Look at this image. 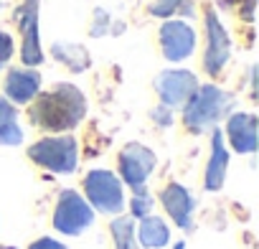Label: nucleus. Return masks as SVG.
<instances>
[{"mask_svg": "<svg viewBox=\"0 0 259 249\" xmlns=\"http://www.w3.org/2000/svg\"><path fill=\"white\" fill-rule=\"evenodd\" d=\"M87 99L79 87L59 81L49 92H38L31 99L28 119L38 130L46 133H69L84 119Z\"/></svg>", "mask_w": 259, "mask_h": 249, "instance_id": "f257e3e1", "label": "nucleus"}, {"mask_svg": "<svg viewBox=\"0 0 259 249\" xmlns=\"http://www.w3.org/2000/svg\"><path fill=\"white\" fill-rule=\"evenodd\" d=\"M234 107V97L216 84H198L191 99L183 104V124L191 133H203L216 122L229 117Z\"/></svg>", "mask_w": 259, "mask_h": 249, "instance_id": "f03ea898", "label": "nucleus"}, {"mask_svg": "<svg viewBox=\"0 0 259 249\" xmlns=\"http://www.w3.org/2000/svg\"><path fill=\"white\" fill-rule=\"evenodd\" d=\"M28 158L51 171V173H61L69 176L76 171L79 165V143L74 135H54V138H41L38 143H33L28 148Z\"/></svg>", "mask_w": 259, "mask_h": 249, "instance_id": "7ed1b4c3", "label": "nucleus"}, {"mask_svg": "<svg viewBox=\"0 0 259 249\" xmlns=\"http://www.w3.org/2000/svg\"><path fill=\"white\" fill-rule=\"evenodd\" d=\"M84 198H87V203H89L94 211L119 216L122 209H124V188H122V181H119L112 171H104V168L89 171L87 178H84Z\"/></svg>", "mask_w": 259, "mask_h": 249, "instance_id": "20e7f679", "label": "nucleus"}, {"mask_svg": "<svg viewBox=\"0 0 259 249\" xmlns=\"http://www.w3.org/2000/svg\"><path fill=\"white\" fill-rule=\"evenodd\" d=\"M94 221V209L87 203V198L81 193H76L74 188H64L59 193L56 209H54V226L56 231L66 234V236H79L81 231H87Z\"/></svg>", "mask_w": 259, "mask_h": 249, "instance_id": "39448f33", "label": "nucleus"}, {"mask_svg": "<svg viewBox=\"0 0 259 249\" xmlns=\"http://www.w3.org/2000/svg\"><path fill=\"white\" fill-rule=\"evenodd\" d=\"M155 153L148 145L140 143H127L119 150V181H124L130 188H143L150 178V173L155 171Z\"/></svg>", "mask_w": 259, "mask_h": 249, "instance_id": "423d86ee", "label": "nucleus"}, {"mask_svg": "<svg viewBox=\"0 0 259 249\" xmlns=\"http://www.w3.org/2000/svg\"><path fill=\"white\" fill-rule=\"evenodd\" d=\"M13 21L21 28L23 44H21V61L23 66H38L44 61V49L38 38V0H23L16 8Z\"/></svg>", "mask_w": 259, "mask_h": 249, "instance_id": "0eeeda50", "label": "nucleus"}, {"mask_svg": "<svg viewBox=\"0 0 259 249\" xmlns=\"http://www.w3.org/2000/svg\"><path fill=\"white\" fill-rule=\"evenodd\" d=\"M231 56V38L219 21V16L208 8L206 11V51H203V69L208 76H219Z\"/></svg>", "mask_w": 259, "mask_h": 249, "instance_id": "6e6552de", "label": "nucleus"}, {"mask_svg": "<svg viewBox=\"0 0 259 249\" xmlns=\"http://www.w3.org/2000/svg\"><path fill=\"white\" fill-rule=\"evenodd\" d=\"M198 89V76L188 69H165L155 76V92L165 107H183Z\"/></svg>", "mask_w": 259, "mask_h": 249, "instance_id": "1a4fd4ad", "label": "nucleus"}, {"mask_svg": "<svg viewBox=\"0 0 259 249\" xmlns=\"http://www.w3.org/2000/svg\"><path fill=\"white\" fill-rule=\"evenodd\" d=\"M196 49V31L181 18H170L160 26V51L168 61H186Z\"/></svg>", "mask_w": 259, "mask_h": 249, "instance_id": "9d476101", "label": "nucleus"}, {"mask_svg": "<svg viewBox=\"0 0 259 249\" xmlns=\"http://www.w3.org/2000/svg\"><path fill=\"white\" fill-rule=\"evenodd\" d=\"M160 203L168 211V216L181 226V229H191L193 226V209H196V198L191 196V191L181 183H168L160 191Z\"/></svg>", "mask_w": 259, "mask_h": 249, "instance_id": "9b49d317", "label": "nucleus"}, {"mask_svg": "<svg viewBox=\"0 0 259 249\" xmlns=\"http://www.w3.org/2000/svg\"><path fill=\"white\" fill-rule=\"evenodd\" d=\"M6 99L13 104H28L41 92V74L31 66L26 69H11L6 76Z\"/></svg>", "mask_w": 259, "mask_h": 249, "instance_id": "f8f14e48", "label": "nucleus"}, {"mask_svg": "<svg viewBox=\"0 0 259 249\" xmlns=\"http://www.w3.org/2000/svg\"><path fill=\"white\" fill-rule=\"evenodd\" d=\"M226 135L236 153L251 155L256 150V117L251 112H234L226 122Z\"/></svg>", "mask_w": 259, "mask_h": 249, "instance_id": "ddd939ff", "label": "nucleus"}, {"mask_svg": "<svg viewBox=\"0 0 259 249\" xmlns=\"http://www.w3.org/2000/svg\"><path fill=\"white\" fill-rule=\"evenodd\" d=\"M226 168H229V150L224 145V133L213 130L211 133V158H208L206 178H203L206 191H221L226 181Z\"/></svg>", "mask_w": 259, "mask_h": 249, "instance_id": "4468645a", "label": "nucleus"}, {"mask_svg": "<svg viewBox=\"0 0 259 249\" xmlns=\"http://www.w3.org/2000/svg\"><path fill=\"white\" fill-rule=\"evenodd\" d=\"M23 143V130L18 124V109L13 102L0 97V145L16 148Z\"/></svg>", "mask_w": 259, "mask_h": 249, "instance_id": "2eb2a0df", "label": "nucleus"}, {"mask_svg": "<svg viewBox=\"0 0 259 249\" xmlns=\"http://www.w3.org/2000/svg\"><path fill=\"white\" fill-rule=\"evenodd\" d=\"M138 236H140L143 246H148V249H160V246L168 244L170 231H168V224H165L160 216L148 214V216H143V221H140Z\"/></svg>", "mask_w": 259, "mask_h": 249, "instance_id": "dca6fc26", "label": "nucleus"}, {"mask_svg": "<svg viewBox=\"0 0 259 249\" xmlns=\"http://www.w3.org/2000/svg\"><path fill=\"white\" fill-rule=\"evenodd\" d=\"M51 54H54V59L61 61L69 71H87L89 64H92L87 49L79 46V44H64V41H59V44L51 46Z\"/></svg>", "mask_w": 259, "mask_h": 249, "instance_id": "f3484780", "label": "nucleus"}, {"mask_svg": "<svg viewBox=\"0 0 259 249\" xmlns=\"http://www.w3.org/2000/svg\"><path fill=\"white\" fill-rule=\"evenodd\" d=\"M109 229H112L114 249H138L135 246V221H133V216H117Z\"/></svg>", "mask_w": 259, "mask_h": 249, "instance_id": "a211bd4d", "label": "nucleus"}, {"mask_svg": "<svg viewBox=\"0 0 259 249\" xmlns=\"http://www.w3.org/2000/svg\"><path fill=\"white\" fill-rule=\"evenodd\" d=\"M130 209H133V216L143 219L153 211V196L148 193V188H135V196H133V203H130Z\"/></svg>", "mask_w": 259, "mask_h": 249, "instance_id": "6ab92c4d", "label": "nucleus"}, {"mask_svg": "<svg viewBox=\"0 0 259 249\" xmlns=\"http://www.w3.org/2000/svg\"><path fill=\"white\" fill-rule=\"evenodd\" d=\"M188 3V0H155L150 6V16L155 18H170L173 13H181V8Z\"/></svg>", "mask_w": 259, "mask_h": 249, "instance_id": "aec40b11", "label": "nucleus"}, {"mask_svg": "<svg viewBox=\"0 0 259 249\" xmlns=\"http://www.w3.org/2000/svg\"><path fill=\"white\" fill-rule=\"evenodd\" d=\"M13 49H16L13 36L8 31H0V69H6L8 61L13 59Z\"/></svg>", "mask_w": 259, "mask_h": 249, "instance_id": "412c9836", "label": "nucleus"}, {"mask_svg": "<svg viewBox=\"0 0 259 249\" xmlns=\"http://www.w3.org/2000/svg\"><path fill=\"white\" fill-rule=\"evenodd\" d=\"M150 114H153V119H155L158 124H163V128H170V124H173V112H170V107H165V104L155 107Z\"/></svg>", "mask_w": 259, "mask_h": 249, "instance_id": "4be33fe9", "label": "nucleus"}, {"mask_svg": "<svg viewBox=\"0 0 259 249\" xmlns=\"http://www.w3.org/2000/svg\"><path fill=\"white\" fill-rule=\"evenodd\" d=\"M28 249H69V246L61 244V241H56V239H51V236H41V239H36Z\"/></svg>", "mask_w": 259, "mask_h": 249, "instance_id": "5701e85b", "label": "nucleus"}, {"mask_svg": "<svg viewBox=\"0 0 259 249\" xmlns=\"http://www.w3.org/2000/svg\"><path fill=\"white\" fill-rule=\"evenodd\" d=\"M0 249H16V246H0Z\"/></svg>", "mask_w": 259, "mask_h": 249, "instance_id": "b1692460", "label": "nucleus"}, {"mask_svg": "<svg viewBox=\"0 0 259 249\" xmlns=\"http://www.w3.org/2000/svg\"><path fill=\"white\" fill-rule=\"evenodd\" d=\"M0 8H3V0H0Z\"/></svg>", "mask_w": 259, "mask_h": 249, "instance_id": "393cba45", "label": "nucleus"}]
</instances>
